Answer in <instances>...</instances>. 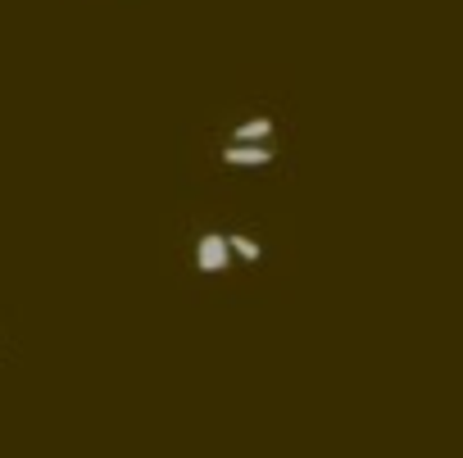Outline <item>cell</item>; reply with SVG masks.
Returning <instances> with one entry per match:
<instances>
[{"label":"cell","instance_id":"cell-1","mask_svg":"<svg viewBox=\"0 0 463 458\" xmlns=\"http://www.w3.org/2000/svg\"><path fill=\"white\" fill-rule=\"evenodd\" d=\"M232 259H237V255H232V241H227V232H204L200 241H195V268L200 273H227L232 268Z\"/></svg>","mask_w":463,"mask_h":458},{"label":"cell","instance_id":"cell-2","mask_svg":"<svg viewBox=\"0 0 463 458\" xmlns=\"http://www.w3.org/2000/svg\"><path fill=\"white\" fill-rule=\"evenodd\" d=\"M273 159L278 154L269 150V141H232L218 150V164H227V168H269Z\"/></svg>","mask_w":463,"mask_h":458},{"label":"cell","instance_id":"cell-3","mask_svg":"<svg viewBox=\"0 0 463 458\" xmlns=\"http://www.w3.org/2000/svg\"><path fill=\"white\" fill-rule=\"evenodd\" d=\"M278 132V123L273 118H246V123H237V127H232V141H269Z\"/></svg>","mask_w":463,"mask_h":458},{"label":"cell","instance_id":"cell-4","mask_svg":"<svg viewBox=\"0 0 463 458\" xmlns=\"http://www.w3.org/2000/svg\"><path fill=\"white\" fill-rule=\"evenodd\" d=\"M227 241H232V255H237L241 264H260L264 259V246L255 237H246V232H227Z\"/></svg>","mask_w":463,"mask_h":458}]
</instances>
